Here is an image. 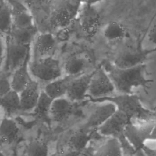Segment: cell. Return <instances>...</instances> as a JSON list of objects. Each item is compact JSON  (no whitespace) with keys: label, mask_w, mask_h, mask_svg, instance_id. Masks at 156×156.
I'll return each mask as SVG.
<instances>
[{"label":"cell","mask_w":156,"mask_h":156,"mask_svg":"<svg viewBox=\"0 0 156 156\" xmlns=\"http://www.w3.org/2000/svg\"><path fill=\"white\" fill-rule=\"evenodd\" d=\"M55 46L56 38L51 33L38 34L34 41L32 60L53 56Z\"/></svg>","instance_id":"7c38bea8"},{"label":"cell","mask_w":156,"mask_h":156,"mask_svg":"<svg viewBox=\"0 0 156 156\" xmlns=\"http://www.w3.org/2000/svg\"><path fill=\"white\" fill-rule=\"evenodd\" d=\"M39 83L32 79L29 85L20 93L21 109L24 112L33 111L41 93Z\"/></svg>","instance_id":"9a60e30c"},{"label":"cell","mask_w":156,"mask_h":156,"mask_svg":"<svg viewBox=\"0 0 156 156\" xmlns=\"http://www.w3.org/2000/svg\"><path fill=\"white\" fill-rule=\"evenodd\" d=\"M94 70L74 77L70 83L66 97L73 102L83 100L88 95Z\"/></svg>","instance_id":"30bf717a"},{"label":"cell","mask_w":156,"mask_h":156,"mask_svg":"<svg viewBox=\"0 0 156 156\" xmlns=\"http://www.w3.org/2000/svg\"><path fill=\"white\" fill-rule=\"evenodd\" d=\"M73 102L66 97L54 99L50 110V118L54 121L62 122L73 112Z\"/></svg>","instance_id":"e0dca14e"},{"label":"cell","mask_w":156,"mask_h":156,"mask_svg":"<svg viewBox=\"0 0 156 156\" xmlns=\"http://www.w3.org/2000/svg\"><path fill=\"white\" fill-rule=\"evenodd\" d=\"M13 27V16L7 0L0 1V30L2 36L7 35Z\"/></svg>","instance_id":"cb8c5ba5"},{"label":"cell","mask_w":156,"mask_h":156,"mask_svg":"<svg viewBox=\"0 0 156 156\" xmlns=\"http://www.w3.org/2000/svg\"><path fill=\"white\" fill-rule=\"evenodd\" d=\"M149 140L156 141V122H155L154 127H153L152 132L151 133V135L149 137Z\"/></svg>","instance_id":"1f68e13d"},{"label":"cell","mask_w":156,"mask_h":156,"mask_svg":"<svg viewBox=\"0 0 156 156\" xmlns=\"http://www.w3.org/2000/svg\"><path fill=\"white\" fill-rule=\"evenodd\" d=\"M1 106L8 115L22 110L20 93L12 90L1 97Z\"/></svg>","instance_id":"603a6c76"},{"label":"cell","mask_w":156,"mask_h":156,"mask_svg":"<svg viewBox=\"0 0 156 156\" xmlns=\"http://www.w3.org/2000/svg\"><path fill=\"white\" fill-rule=\"evenodd\" d=\"M38 34V29L35 25L27 28L13 27L7 35L20 44L30 46Z\"/></svg>","instance_id":"44dd1931"},{"label":"cell","mask_w":156,"mask_h":156,"mask_svg":"<svg viewBox=\"0 0 156 156\" xmlns=\"http://www.w3.org/2000/svg\"><path fill=\"white\" fill-rule=\"evenodd\" d=\"M115 90V85L104 66H99L95 69L88 96L91 99L101 98L109 96Z\"/></svg>","instance_id":"52a82bcc"},{"label":"cell","mask_w":156,"mask_h":156,"mask_svg":"<svg viewBox=\"0 0 156 156\" xmlns=\"http://www.w3.org/2000/svg\"><path fill=\"white\" fill-rule=\"evenodd\" d=\"M27 156H48L49 147L43 141L35 138L32 140L26 147Z\"/></svg>","instance_id":"83f0119b"},{"label":"cell","mask_w":156,"mask_h":156,"mask_svg":"<svg viewBox=\"0 0 156 156\" xmlns=\"http://www.w3.org/2000/svg\"><path fill=\"white\" fill-rule=\"evenodd\" d=\"M155 122H147L141 126H135L130 122L124 129V135L136 150H142L145 142L149 140Z\"/></svg>","instance_id":"9c48e42d"},{"label":"cell","mask_w":156,"mask_h":156,"mask_svg":"<svg viewBox=\"0 0 156 156\" xmlns=\"http://www.w3.org/2000/svg\"><path fill=\"white\" fill-rule=\"evenodd\" d=\"M4 54L1 57L5 71L12 74L30 57V46L20 44L9 35L4 36Z\"/></svg>","instance_id":"7a4b0ae2"},{"label":"cell","mask_w":156,"mask_h":156,"mask_svg":"<svg viewBox=\"0 0 156 156\" xmlns=\"http://www.w3.org/2000/svg\"><path fill=\"white\" fill-rule=\"evenodd\" d=\"M77 76L66 75L48 83L43 90L53 100L66 96L72 80Z\"/></svg>","instance_id":"ac0fdd59"},{"label":"cell","mask_w":156,"mask_h":156,"mask_svg":"<svg viewBox=\"0 0 156 156\" xmlns=\"http://www.w3.org/2000/svg\"><path fill=\"white\" fill-rule=\"evenodd\" d=\"M81 0H60L51 15V24L60 29L68 27L80 10Z\"/></svg>","instance_id":"277c9868"},{"label":"cell","mask_w":156,"mask_h":156,"mask_svg":"<svg viewBox=\"0 0 156 156\" xmlns=\"http://www.w3.org/2000/svg\"><path fill=\"white\" fill-rule=\"evenodd\" d=\"M117 110L116 105L110 102L104 103L98 107L90 115L83 129L98 130Z\"/></svg>","instance_id":"4fadbf2b"},{"label":"cell","mask_w":156,"mask_h":156,"mask_svg":"<svg viewBox=\"0 0 156 156\" xmlns=\"http://www.w3.org/2000/svg\"><path fill=\"white\" fill-rule=\"evenodd\" d=\"M20 129L16 122L12 118L4 117L1 122L0 141L1 144H10L17 138Z\"/></svg>","instance_id":"ffe728a7"},{"label":"cell","mask_w":156,"mask_h":156,"mask_svg":"<svg viewBox=\"0 0 156 156\" xmlns=\"http://www.w3.org/2000/svg\"><path fill=\"white\" fill-rule=\"evenodd\" d=\"M102 0H87V1L85 3H88L89 4L91 5H95L96 4H97L98 2H99L101 1H102Z\"/></svg>","instance_id":"d6a6232c"},{"label":"cell","mask_w":156,"mask_h":156,"mask_svg":"<svg viewBox=\"0 0 156 156\" xmlns=\"http://www.w3.org/2000/svg\"><path fill=\"white\" fill-rule=\"evenodd\" d=\"M30 71V57L26 62L12 73V90L21 93L33 79Z\"/></svg>","instance_id":"2e32d148"},{"label":"cell","mask_w":156,"mask_h":156,"mask_svg":"<svg viewBox=\"0 0 156 156\" xmlns=\"http://www.w3.org/2000/svg\"><path fill=\"white\" fill-rule=\"evenodd\" d=\"M12 74L5 71H1L0 76V97L5 95L12 90Z\"/></svg>","instance_id":"f1b7e54d"},{"label":"cell","mask_w":156,"mask_h":156,"mask_svg":"<svg viewBox=\"0 0 156 156\" xmlns=\"http://www.w3.org/2000/svg\"><path fill=\"white\" fill-rule=\"evenodd\" d=\"M78 14L79 22L82 30L90 37L95 35L100 26L101 16L94 5L83 3Z\"/></svg>","instance_id":"ba28073f"},{"label":"cell","mask_w":156,"mask_h":156,"mask_svg":"<svg viewBox=\"0 0 156 156\" xmlns=\"http://www.w3.org/2000/svg\"><path fill=\"white\" fill-rule=\"evenodd\" d=\"M52 156H55V155H52Z\"/></svg>","instance_id":"e575fe53"},{"label":"cell","mask_w":156,"mask_h":156,"mask_svg":"<svg viewBox=\"0 0 156 156\" xmlns=\"http://www.w3.org/2000/svg\"><path fill=\"white\" fill-rule=\"evenodd\" d=\"M82 1V2H83V3H85L87 1V0H81Z\"/></svg>","instance_id":"836d02e7"},{"label":"cell","mask_w":156,"mask_h":156,"mask_svg":"<svg viewBox=\"0 0 156 156\" xmlns=\"http://www.w3.org/2000/svg\"><path fill=\"white\" fill-rule=\"evenodd\" d=\"M142 151L146 156H156V148H150L144 146Z\"/></svg>","instance_id":"4dcf8cb0"},{"label":"cell","mask_w":156,"mask_h":156,"mask_svg":"<svg viewBox=\"0 0 156 156\" xmlns=\"http://www.w3.org/2000/svg\"><path fill=\"white\" fill-rule=\"evenodd\" d=\"M52 101L53 99L44 91H42L39 100L33 110L34 115L44 121L51 119L50 110Z\"/></svg>","instance_id":"4316f807"},{"label":"cell","mask_w":156,"mask_h":156,"mask_svg":"<svg viewBox=\"0 0 156 156\" xmlns=\"http://www.w3.org/2000/svg\"><path fill=\"white\" fill-rule=\"evenodd\" d=\"M30 71L38 80L49 83L62 76V67L58 60L54 56L30 62Z\"/></svg>","instance_id":"3957f363"},{"label":"cell","mask_w":156,"mask_h":156,"mask_svg":"<svg viewBox=\"0 0 156 156\" xmlns=\"http://www.w3.org/2000/svg\"><path fill=\"white\" fill-rule=\"evenodd\" d=\"M130 119L125 113L117 110L97 131L101 135L117 138V135L124 133L125 127L130 123Z\"/></svg>","instance_id":"8fae6325"},{"label":"cell","mask_w":156,"mask_h":156,"mask_svg":"<svg viewBox=\"0 0 156 156\" xmlns=\"http://www.w3.org/2000/svg\"><path fill=\"white\" fill-rule=\"evenodd\" d=\"M89 60L85 57L80 54H76L70 56L65 62L63 69L66 75L71 76H78L84 74L88 66Z\"/></svg>","instance_id":"d6986e66"},{"label":"cell","mask_w":156,"mask_h":156,"mask_svg":"<svg viewBox=\"0 0 156 156\" xmlns=\"http://www.w3.org/2000/svg\"><path fill=\"white\" fill-rule=\"evenodd\" d=\"M110 77L116 90L120 94H133V90L138 87H147L153 80L146 76L145 63L138 66L120 68L113 63L103 65Z\"/></svg>","instance_id":"6da1fadb"},{"label":"cell","mask_w":156,"mask_h":156,"mask_svg":"<svg viewBox=\"0 0 156 156\" xmlns=\"http://www.w3.org/2000/svg\"><path fill=\"white\" fill-rule=\"evenodd\" d=\"M147 38L152 44L156 46V23L149 30L147 34Z\"/></svg>","instance_id":"f546056e"},{"label":"cell","mask_w":156,"mask_h":156,"mask_svg":"<svg viewBox=\"0 0 156 156\" xmlns=\"http://www.w3.org/2000/svg\"><path fill=\"white\" fill-rule=\"evenodd\" d=\"M126 29L122 24L118 21L109 22L103 32L104 38L109 41H116L123 39L126 35Z\"/></svg>","instance_id":"484cf974"},{"label":"cell","mask_w":156,"mask_h":156,"mask_svg":"<svg viewBox=\"0 0 156 156\" xmlns=\"http://www.w3.org/2000/svg\"><path fill=\"white\" fill-rule=\"evenodd\" d=\"M156 52V47L151 49L127 48L121 51L115 58L113 64L120 68H129L144 63L149 56Z\"/></svg>","instance_id":"8992f818"},{"label":"cell","mask_w":156,"mask_h":156,"mask_svg":"<svg viewBox=\"0 0 156 156\" xmlns=\"http://www.w3.org/2000/svg\"><path fill=\"white\" fill-rule=\"evenodd\" d=\"M82 128L74 132L68 141V149L77 154L82 152L86 147L92 136V133Z\"/></svg>","instance_id":"7402d4cb"},{"label":"cell","mask_w":156,"mask_h":156,"mask_svg":"<svg viewBox=\"0 0 156 156\" xmlns=\"http://www.w3.org/2000/svg\"><path fill=\"white\" fill-rule=\"evenodd\" d=\"M92 156H122L121 144L118 138L110 137L97 149Z\"/></svg>","instance_id":"d4e9b609"},{"label":"cell","mask_w":156,"mask_h":156,"mask_svg":"<svg viewBox=\"0 0 156 156\" xmlns=\"http://www.w3.org/2000/svg\"><path fill=\"white\" fill-rule=\"evenodd\" d=\"M92 102H110L114 104L118 110L125 113L130 119L141 115L144 110L139 98L134 94H120L116 96H108L101 98L91 99Z\"/></svg>","instance_id":"5b68a950"},{"label":"cell","mask_w":156,"mask_h":156,"mask_svg":"<svg viewBox=\"0 0 156 156\" xmlns=\"http://www.w3.org/2000/svg\"><path fill=\"white\" fill-rule=\"evenodd\" d=\"M7 1L12 12L13 27L27 28L35 25L31 12L24 4L17 0H7Z\"/></svg>","instance_id":"5bb4252c"}]
</instances>
